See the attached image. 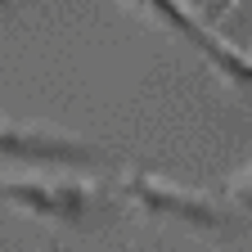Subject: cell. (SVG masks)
I'll list each match as a JSON object with an SVG mask.
<instances>
[{"label":"cell","mask_w":252,"mask_h":252,"mask_svg":"<svg viewBox=\"0 0 252 252\" xmlns=\"http://www.w3.org/2000/svg\"><path fill=\"white\" fill-rule=\"evenodd\" d=\"M0 203H9L27 216H41V220H59V225H86V220L113 212L117 189H108L99 176L41 171V176L0 180Z\"/></svg>","instance_id":"1"},{"label":"cell","mask_w":252,"mask_h":252,"mask_svg":"<svg viewBox=\"0 0 252 252\" xmlns=\"http://www.w3.org/2000/svg\"><path fill=\"white\" fill-rule=\"evenodd\" d=\"M0 162L36 167V171H108L117 158L90 140H77L68 131H50V126H14L0 122Z\"/></svg>","instance_id":"2"},{"label":"cell","mask_w":252,"mask_h":252,"mask_svg":"<svg viewBox=\"0 0 252 252\" xmlns=\"http://www.w3.org/2000/svg\"><path fill=\"white\" fill-rule=\"evenodd\" d=\"M117 198L131 203L144 216H162V220H180V225H194V230H220L230 220V203L212 194V189H189L162 176H126L117 180Z\"/></svg>","instance_id":"3"},{"label":"cell","mask_w":252,"mask_h":252,"mask_svg":"<svg viewBox=\"0 0 252 252\" xmlns=\"http://www.w3.org/2000/svg\"><path fill=\"white\" fill-rule=\"evenodd\" d=\"M126 5H135L140 14H149V18H158L162 27H171L180 41H189V45L212 63V72H220L234 90L252 94V54L243 45H234L230 36H220L216 27H207L194 14L189 0H126Z\"/></svg>","instance_id":"4"},{"label":"cell","mask_w":252,"mask_h":252,"mask_svg":"<svg viewBox=\"0 0 252 252\" xmlns=\"http://www.w3.org/2000/svg\"><path fill=\"white\" fill-rule=\"evenodd\" d=\"M220 198H225L234 212H252V162L225 180V194H220Z\"/></svg>","instance_id":"5"}]
</instances>
